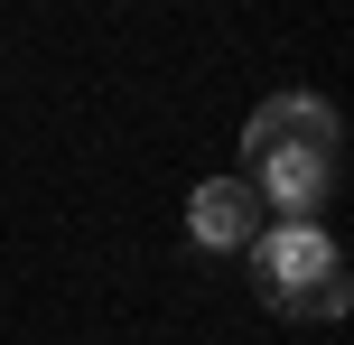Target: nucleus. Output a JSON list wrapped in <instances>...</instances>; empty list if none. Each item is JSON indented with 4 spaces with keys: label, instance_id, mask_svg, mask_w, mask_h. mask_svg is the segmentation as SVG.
I'll use <instances>...</instances> for the list:
<instances>
[{
    "label": "nucleus",
    "instance_id": "nucleus-1",
    "mask_svg": "<svg viewBox=\"0 0 354 345\" xmlns=\"http://www.w3.org/2000/svg\"><path fill=\"white\" fill-rule=\"evenodd\" d=\"M336 103L326 93H270L261 112L243 122V159H252V187H261L270 215L289 224H317V205L336 196Z\"/></svg>",
    "mask_w": 354,
    "mask_h": 345
},
{
    "label": "nucleus",
    "instance_id": "nucleus-2",
    "mask_svg": "<svg viewBox=\"0 0 354 345\" xmlns=\"http://www.w3.org/2000/svg\"><path fill=\"white\" fill-rule=\"evenodd\" d=\"M252 280H261V299H270L280 317H308V327L345 317V299H354L345 252L317 234V224H270V234L252 243Z\"/></svg>",
    "mask_w": 354,
    "mask_h": 345
},
{
    "label": "nucleus",
    "instance_id": "nucleus-3",
    "mask_svg": "<svg viewBox=\"0 0 354 345\" xmlns=\"http://www.w3.org/2000/svg\"><path fill=\"white\" fill-rule=\"evenodd\" d=\"M187 224H196L205 252H252V243L270 234V205H261L252 178H205V187L187 196Z\"/></svg>",
    "mask_w": 354,
    "mask_h": 345
}]
</instances>
